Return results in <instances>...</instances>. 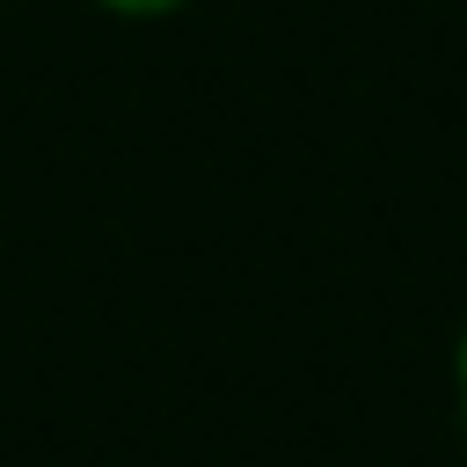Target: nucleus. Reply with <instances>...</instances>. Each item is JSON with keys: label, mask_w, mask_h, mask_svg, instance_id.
Instances as JSON below:
<instances>
[{"label": "nucleus", "mask_w": 467, "mask_h": 467, "mask_svg": "<svg viewBox=\"0 0 467 467\" xmlns=\"http://www.w3.org/2000/svg\"><path fill=\"white\" fill-rule=\"evenodd\" d=\"M460 387H467V343H460Z\"/></svg>", "instance_id": "obj_2"}, {"label": "nucleus", "mask_w": 467, "mask_h": 467, "mask_svg": "<svg viewBox=\"0 0 467 467\" xmlns=\"http://www.w3.org/2000/svg\"><path fill=\"white\" fill-rule=\"evenodd\" d=\"M102 7H117V15H161V7H182V0H102Z\"/></svg>", "instance_id": "obj_1"}]
</instances>
